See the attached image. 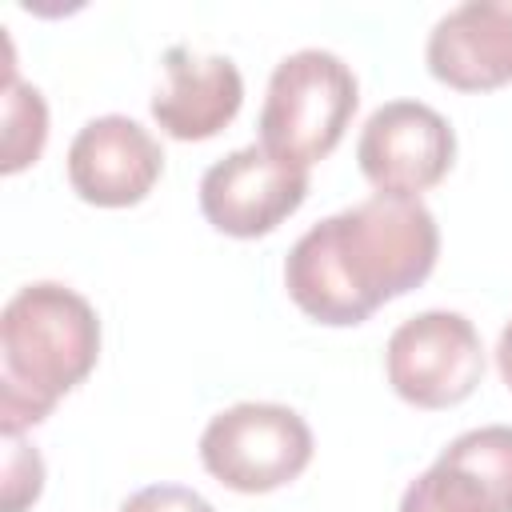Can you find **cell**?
I'll return each mask as SVG.
<instances>
[{"label":"cell","mask_w":512,"mask_h":512,"mask_svg":"<svg viewBox=\"0 0 512 512\" xmlns=\"http://www.w3.org/2000/svg\"><path fill=\"white\" fill-rule=\"evenodd\" d=\"M384 368L400 400L416 408H452L468 400L484 376L480 332L460 312H416L388 336Z\"/></svg>","instance_id":"5b68a950"},{"label":"cell","mask_w":512,"mask_h":512,"mask_svg":"<svg viewBox=\"0 0 512 512\" xmlns=\"http://www.w3.org/2000/svg\"><path fill=\"white\" fill-rule=\"evenodd\" d=\"M100 356L96 308L56 284H24L0 312V432L20 436L68 396Z\"/></svg>","instance_id":"7a4b0ae2"},{"label":"cell","mask_w":512,"mask_h":512,"mask_svg":"<svg viewBox=\"0 0 512 512\" xmlns=\"http://www.w3.org/2000/svg\"><path fill=\"white\" fill-rule=\"evenodd\" d=\"M120 512H216V508L184 484H148V488L132 492L120 504Z\"/></svg>","instance_id":"5bb4252c"},{"label":"cell","mask_w":512,"mask_h":512,"mask_svg":"<svg viewBox=\"0 0 512 512\" xmlns=\"http://www.w3.org/2000/svg\"><path fill=\"white\" fill-rule=\"evenodd\" d=\"M400 512H512V424L460 432L404 488Z\"/></svg>","instance_id":"ba28073f"},{"label":"cell","mask_w":512,"mask_h":512,"mask_svg":"<svg viewBox=\"0 0 512 512\" xmlns=\"http://www.w3.org/2000/svg\"><path fill=\"white\" fill-rule=\"evenodd\" d=\"M308 196V168L272 156L264 144H244L216 160L200 180L204 220L236 240H256L280 228Z\"/></svg>","instance_id":"52a82bcc"},{"label":"cell","mask_w":512,"mask_h":512,"mask_svg":"<svg viewBox=\"0 0 512 512\" xmlns=\"http://www.w3.org/2000/svg\"><path fill=\"white\" fill-rule=\"evenodd\" d=\"M496 368H500V380L512 388V320L504 324V332L496 340Z\"/></svg>","instance_id":"9a60e30c"},{"label":"cell","mask_w":512,"mask_h":512,"mask_svg":"<svg viewBox=\"0 0 512 512\" xmlns=\"http://www.w3.org/2000/svg\"><path fill=\"white\" fill-rule=\"evenodd\" d=\"M312 460V428L288 404L244 400L216 412L200 432V464L232 492H272Z\"/></svg>","instance_id":"277c9868"},{"label":"cell","mask_w":512,"mask_h":512,"mask_svg":"<svg viewBox=\"0 0 512 512\" xmlns=\"http://www.w3.org/2000/svg\"><path fill=\"white\" fill-rule=\"evenodd\" d=\"M428 72L460 92L512 80V0H468L436 20L424 48Z\"/></svg>","instance_id":"30bf717a"},{"label":"cell","mask_w":512,"mask_h":512,"mask_svg":"<svg viewBox=\"0 0 512 512\" xmlns=\"http://www.w3.org/2000/svg\"><path fill=\"white\" fill-rule=\"evenodd\" d=\"M4 512H24L44 488V460L20 436H4Z\"/></svg>","instance_id":"4fadbf2b"},{"label":"cell","mask_w":512,"mask_h":512,"mask_svg":"<svg viewBox=\"0 0 512 512\" xmlns=\"http://www.w3.org/2000/svg\"><path fill=\"white\" fill-rule=\"evenodd\" d=\"M456 156L452 124L420 100H388L380 104L360 140L356 160L364 180L376 188V196H400L420 200V192L436 188Z\"/></svg>","instance_id":"8992f818"},{"label":"cell","mask_w":512,"mask_h":512,"mask_svg":"<svg viewBox=\"0 0 512 512\" xmlns=\"http://www.w3.org/2000/svg\"><path fill=\"white\" fill-rule=\"evenodd\" d=\"M164 172L156 136L132 116H96L68 144V184L96 208L140 204Z\"/></svg>","instance_id":"9c48e42d"},{"label":"cell","mask_w":512,"mask_h":512,"mask_svg":"<svg viewBox=\"0 0 512 512\" xmlns=\"http://www.w3.org/2000/svg\"><path fill=\"white\" fill-rule=\"evenodd\" d=\"M48 140V108L44 96L16 80V68L8 64V80H4V160L0 172L12 176L28 164H36V156L44 152Z\"/></svg>","instance_id":"7c38bea8"},{"label":"cell","mask_w":512,"mask_h":512,"mask_svg":"<svg viewBox=\"0 0 512 512\" xmlns=\"http://www.w3.org/2000/svg\"><path fill=\"white\" fill-rule=\"evenodd\" d=\"M244 104L240 68L228 56H196L188 48L164 52V88L152 96V116L172 140H208L236 120Z\"/></svg>","instance_id":"8fae6325"},{"label":"cell","mask_w":512,"mask_h":512,"mask_svg":"<svg viewBox=\"0 0 512 512\" xmlns=\"http://www.w3.org/2000/svg\"><path fill=\"white\" fill-rule=\"evenodd\" d=\"M436 256L440 228L420 200L368 196L324 216L288 248L284 288L304 316L348 328L424 284Z\"/></svg>","instance_id":"6da1fadb"},{"label":"cell","mask_w":512,"mask_h":512,"mask_svg":"<svg viewBox=\"0 0 512 512\" xmlns=\"http://www.w3.org/2000/svg\"><path fill=\"white\" fill-rule=\"evenodd\" d=\"M356 100V76L336 52L300 48L284 56L268 76L260 144L296 168H312L340 144Z\"/></svg>","instance_id":"3957f363"}]
</instances>
